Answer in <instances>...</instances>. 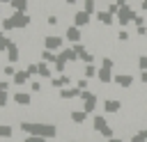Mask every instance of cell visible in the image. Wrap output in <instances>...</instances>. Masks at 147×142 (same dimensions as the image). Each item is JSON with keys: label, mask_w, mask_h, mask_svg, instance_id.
<instances>
[{"label": "cell", "mask_w": 147, "mask_h": 142, "mask_svg": "<svg viewBox=\"0 0 147 142\" xmlns=\"http://www.w3.org/2000/svg\"><path fill=\"white\" fill-rule=\"evenodd\" d=\"M9 18H11V23H14V30H25V27L32 23L30 14H21V11H14Z\"/></svg>", "instance_id": "5b68a950"}, {"label": "cell", "mask_w": 147, "mask_h": 142, "mask_svg": "<svg viewBox=\"0 0 147 142\" xmlns=\"http://www.w3.org/2000/svg\"><path fill=\"white\" fill-rule=\"evenodd\" d=\"M25 71H28L30 76H37V73H39V62H30V64L25 66Z\"/></svg>", "instance_id": "836d02e7"}, {"label": "cell", "mask_w": 147, "mask_h": 142, "mask_svg": "<svg viewBox=\"0 0 147 142\" xmlns=\"http://www.w3.org/2000/svg\"><path fill=\"white\" fill-rule=\"evenodd\" d=\"M133 80H136V78H133L131 73H115V80H113V82H115L117 87H122V89H131V87H133Z\"/></svg>", "instance_id": "8fae6325"}, {"label": "cell", "mask_w": 147, "mask_h": 142, "mask_svg": "<svg viewBox=\"0 0 147 142\" xmlns=\"http://www.w3.org/2000/svg\"><path fill=\"white\" fill-rule=\"evenodd\" d=\"M129 39H131V34H129V30H126V27H122V30L117 32V41H119V44H126Z\"/></svg>", "instance_id": "83f0119b"}, {"label": "cell", "mask_w": 147, "mask_h": 142, "mask_svg": "<svg viewBox=\"0 0 147 142\" xmlns=\"http://www.w3.org/2000/svg\"><path fill=\"white\" fill-rule=\"evenodd\" d=\"M9 98H11L9 92H2V89H0V110H5V108L9 105Z\"/></svg>", "instance_id": "f546056e"}, {"label": "cell", "mask_w": 147, "mask_h": 142, "mask_svg": "<svg viewBox=\"0 0 147 142\" xmlns=\"http://www.w3.org/2000/svg\"><path fill=\"white\" fill-rule=\"evenodd\" d=\"M96 80H99L101 85H110V82L115 80V71H110V69H99Z\"/></svg>", "instance_id": "2e32d148"}, {"label": "cell", "mask_w": 147, "mask_h": 142, "mask_svg": "<svg viewBox=\"0 0 147 142\" xmlns=\"http://www.w3.org/2000/svg\"><path fill=\"white\" fill-rule=\"evenodd\" d=\"M57 23H60V16H57V14H48V16H46V25H51V27H55Z\"/></svg>", "instance_id": "d6a6232c"}, {"label": "cell", "mask_w": 147, "mask_h": 142, "mask_svg": "<svg viewBox=\"0 0 147 142\" xmlns=\"http://www.w3.org/2000/svg\"><path fill=\"white\" fill-rule=\"evenodd\" d=\"M0 25H2V32H11V30H14V23H11L9 16H2V18H0Z\"/></svg>", "instance_id": "484cf974"}, {"label": "cell", "mask_w": 147, "mask_h": 142, "mask_svg": "<svg viewBox=\"0 0 147 142\" xmlns=\"http://www.w3.org/2000/svg\"><path fill=\"white\" fill-rule=\"evenodd\" d=\"M11 101H14L16 105L30 108V105H32V94H30V92H21V89H16V92L11 94Z\"/></svg>", "instance_id": "9c48e42d"}, {"label": "cell", "mask_w": 147, "mask_h": 142, "mask_svg": "<svg viewBox=\"0 0 147 142\" xmlns=\"http://www.w3.org/2000/svg\"><path fill=\"white\" fill-rule=\"evenodd\" d=\"M16 71H18V69H16L14 64H5V66H2V73H5L7 78H14V73H16Z\"/></svg>", "instance_id": "4dcf8cb0"}, {"label": "cell", "mask_w": 147, "mask_h": 142, "mask_svg": "<svg viewBox=\"0 0 147 142\" xmlns=\"http://www.w3.org/2000/svg\"><path fill=\"white\" fill-rule=\"evenodd\" d=\"M64 39H67L71 46H74V44H80V41H83V30L71 23V25H67V30H64Z\"/></svg>", "instance_id": "8992f818"}, {"label": "cell", "mask_w": 147, "mask_h": 142, "mask_svg": "<svg viewBox=\"0 0 147 142\" xmlns=\"http://www.w3.org/2000/svg\"><path fill=\"white\" fill-rule=\"evenodd\" d=\"M136 16H138V11H136L131 5H126V7H119V11H117L115 21H117V25H119V27H129V25L136 21Z\"/></svg>", "instance_id": "7a4b0ae2"}, {"label": "cell", "mask_w": 147, "mask_h": 142, "mask_svg": "<svg viewBox=\"0 0 147 142\" xmlns=\"http://www.w3.org/2000/svg\"><path fill=\"white\" fill-rule=\"evenodd\" d=\"M9 7L14 11H21V14H28V0H11Z\"/></svg>", "instance_id": "7402d4cb"}, {"label": "cell", "mask_w": 147, "mask_h": 142, "mask_svg": "<svg viewBox=\"0 0 147 142\" xmlns=\"http://www.w3.org/2000/svg\"><path fill=\"white\" fill-rule=\"evenodd\" d=\"M145 21H147V18H145L142 14H138V16H136V21H133V25H136V27H140V25H145Z\"/></svg>", "instance_id": "74e56055"}, {"label": "cell", "mask_w": 147, "mask_h": 142, "mask_svg": "<svg viewBox=\"0 0 147 142\" xmlns=\"http://www.w3.org/2000/svg\"><path fill=\"white\" fill-rule=\"evenodd\" d=\"M39 78H44V80H51L53 78V71H51V66L46 64V62H39V73H37Z\"/></svg>", "instance_id": "44dd1931"}, {"label": "cell", "mask_w": 147, "mask_h": 142, "mask_svg": "<svg viewBox=\"0 0 147 142\" xmlns=\"http://www.w3.org/2000/svg\"><path fill=\"white\" fill-rule=\"evenodd\" d=\"M140 82L147 85V71H140Z\"/></svg>", "instance_id": "60d3db41"}, {"label": "cell", "mask_w": 147, "mask_h": 142, "mask_svg": "<svg viewBox=\"0 0 147 142\" xmlns=\"http://www.w3.org/2000/svg\"><path fill=\"white\" fill-rule=\"evenodd\" d=\"M23 142H46V137H39V135H25Z\"/></svg>", "instance_id": "8d00e7d4"}, {"label": "cell", "mask_w": 147, "mask_h": 142, "mask_svg": "<svg viewBox=\"0 0 147 142\" xmlns=\"http://www.w3.org/2000/svg\"><path fill=\"white\" fill-rule=\"evenodd\" d=\"M0 89L2 92H9V80H0Z\"/></svg>", "instance_id": "ab89813d"}, {"label": "cell", "mask_w": 147, "mask_h": 142, "mask_svg": "<svg viewBox=\"0 0 147 142\" xmlns=\"http://www.w3.org/2000/svg\"><path fill=\"white\" fill-rule=\"evenodd\" d=\"M80 101H83V110H85L87 115H92V112L96 110V105H99V96H96V92H92V89L83 92V94H80Z\"/></svg>", "instance_id": "3957f363"}, {"label": "cell", "mask_w": 147, "mask_h": 142, "mask_svg": "<svg viewBox=\"0 0 147 142\" xmlns=\"http://www.w3.org/2000/svg\"><path fill=\"white\" fill-rule=\"evenodd\" d=\"M0 18H2V7H0Z\"/></svg>", "instance_id": "7dc6e473"}, {"label": "cell", "mask_w": 147, "mask_h": 142, "mask_svg": "<svg viewBox=\"0 0 147 142\" xmlns=\"http://www.w3.org/2000/svg\"><path fill=\"white\" fill-rule=\"evenodd\" d=\"M140 9H142V11L147 14V0H140Z\"/></svg>", "instance_id": "7bdbcfd3"}, {"label": "cell", "mask_w": 147, "mask_h": 142, "mask_svg": "<svg viewBox=\"0 0 147 142\" xmlns=\"http://www.w3.org/2000/svg\"><path fill=\"white\" fill-rule=\"evenodd\" d=\"M80 89L76 87V85H71V87H64V89H60L57 92V96L62 98V101H71V98H80Z\"/></svg>", "instance_id": "5bb4252c"}, {"label": "cell", "mask_w": 147, "mask_h": 142, "mask_svg": "<svg viewBox=\"0 0 147 142\" xmlns=\"http://www.w3.org/2000/svg\"><path fill=\"white\" fill-rule=\"evenodd\" d=\"M94 18H96V21H99V25H103V27H110L113 23H117V21H115V16H113L108 9L96 11V14H94Z\"/></svg>", "instance_id": "7c38bea8"}, {"label": "cell", "mask_w": 147, "mask_h": 142, "mask_svg": "<svg viewBox=\"0 0 147 142\" xmlns=\"http://www.w3.org/2000/svg\"><path fill=\"white\" fill-rule=\"evenodd\" d=\"M74 25L76 27H87V25H92V14H87L85 9H78V11H74Z\"/></svg>", "instance_id": "52a82bcc"}, {"label": "cell", "mask_w": 147, "mask_h": 142, "mask_svg": "<svg viewBox=\"0 0 147 142\" xmlns=\"http://www.w3.org/2000/svg\"><path fill=\"white\" fill-rule=\"evenodd\" d=\"M108 142H124L122 137H113V140H108Z\"/></svg>", "instance_id": "ee69618b"}, {"label": "cell", "mask_w": 147, "mask_h": 142, "mask_svg": "<svg viewBox=\"0 0 147 142\" xmlns=\"http://www.w3.org/2000/svg\"><path fill=\"white\" fill-rule=\"evenodd\" d=\"M9 2H11V0H0V5H9Z\"/></svg>", "instance_id": "f6af8a7d"}, {"label": "cell", "mask_w": 147, "mask_h": 142, "mask_svg": "<svg viewBox=\"0 0 147 142\" xmlns=\"http://www.w3.org/2000/svg\"><path fill=\"white\" fill-rule=\"evenodd\" d=\"M41 62H46V64H55L57 62V53H53V50H41Z\"/></svg>", "instance_id": "603a6c76"}, {"label": "cell", "mask_w": 147, "mask_h": 142, "mask_svg": "<svg viewBox=\"0 0 147 142\" xmlns=\"http://www.w3.org/2000/svg\"><path fill=\"white\" fill-rule=\"evenodd\" d=\"M44 89V85L39 82V80H30V92H34V94H39Z\"/></svg>", "instance_id": "e575fe53"}, {"label": "cell", "mask_w": 147, "mask_h": 142, "mask_svg": "<svg viewBox=\"0 0 147 142\" xmlns=\"http://www.w3.org/2000/svg\"><path fill=\"white\" fill-rule=\"evenodd\" d=\"M64 37H60V34H44V48L46 50H53V53H60L62 50V46H64Z\"/></svg>", "instance_id": "277c9868"}, {"label": "cell", "mask_w": 147, "mask_h": 142, "mask_svg": "<svg viewBox=\"0 0 147 142\" xmlns=\"http://www.w3.org/2000/svg\"><path fill=\"white\" fill-rule=\"evenodd\" d=\"M0 137H5V140L14 137V126L11 124H0Z\"/></svg>", "instance_id": "cb8c5ba5"}, {"label": "cell", "mask_w": 147, "mask_h": 142, "mask_svg": "<svg viewBox=\"0 0 147 142\" xmlns=\"http://www.w3.org/2000/svg\"><path fill=\"white\" fill-rule=\"evenodd\" d=\"M64 5H67V7H76V5H78V0H64Z\"/></svg>", "instance_id": "b9f144b4"}, {"label": "cell", "mask_w": 147, "mask_h": 142, "mask_svg": "<svg viewBox=\"0 0 147 142\" xmlns=\"http://www.w3.org/2000/svg\"><path fill=\"white\" fill-rule=\"evenodd\" d=\"M76 87H78L80 92H87V89H90V80H87V78H78V80H76Z\"/></svg>", "instance_id": "1f68e13d"}, {"label": "cell", "mask_w": 147, "mask_h": 142, "mask_svg": "<svg viewBox=\"0 0 147 142\" xmlns=\"http://www.w3.org/2000/svg\"><path fill=\"white\" fill-rule=\"evenodd\" d=\"M69 142H80V140H76V137H74V140H69Z\"/></svg>", "instance_id": "bcb514c9"}, {"label": "cell", "mask_w": 147, "mask_h": 142, "mask_svg": "<svg viewBox=\"0 0 147 142\" xmlns=\"http://www.w3.org/2000/svg\"><path fill=\"white\" fill-rule=\"evenodd\" d=\"M138 69L147 71V55H138Z\"/></svg>", "instance_id": "d590c367"}, {"label": "cell", "mask_w": 147, "mask_h": 142, "mask_svg": "<svg viewBox=\"0 0 147 142\" xmlns=\"http://www.w3.org/2000/svg\"><path fill=\"white\" fill-rule=\"evenodd\" d=\"M5 55H7V62H9V64H16V62L21 60V48H18V44L11 41V44L7 46V50H5Z\"/></svg>", "instance_id": "4fadbf2b"}, {"label": "cell", "mask_w": 147, "mask_h": 142, "mask_svg": "<svg viewBox=\"0 0 147 142\" xmlns=\"http://www.w3.org/2000/svg\"><path fill=\"white\" fill-rule=\"evenodd\" d=\"M101 69H110V71H113V69H115V60H113V57H108V55H106V57H101Z\"/></svg>", "instance_id": "f1b7e54d"}, {"label": "cell", "mask_w": 147, "mask_h": 142, "mask_svg": "<svg viewBox=\"0 0 147 142\" xmlns=\"http://www.w3.org/2000/svg\"><path fill=\"white\" fill-rule=\"evenodd\" d=\"M83 9L94 16V14H96V0H83Z\"/></svg>", "instance_id": "d4e9b609"}, {"label": "cell", "mask_w": 147, "mask_h": 142, "mask_svg": "<svg viewBox=\"0 0 147 142\" xmlns=\"http://www.w3.org/2000/svg\"><path fill=\"white\" fill-rule=\"evenodd\" d=\"M57 55H60V57H64L67 62H78V53L74 50V46H67V48H62Z\"/></svg>", "instance_id": "d6986e66"}, {"label": "cell", "mask_w": 147, "mask_h": 142, "mask_svg": "<svg viewBox=\"0 0 147 142\" xmlns=\"http://www.w3.org/2000/svg\"><path fill=\"white\" fill-rule=\"evenodd\" d=\"M136 34H138V37H147V25H140V27H136Z\"/></svg>", "instance_id": "f35d334b"}, {"label": "cell", "mask_w": 147, "mask_h": 142, "mask_svg": "<svg viewBox=\"0 0 147 142\" xmlns=\"http://www.w3.org/2000/svg\"><path fill=\"white\" fill-rule=\"evenodd\" d=\"M106 126H110L108 124V117L106 115H92V131H96V133H101Z\"/></svg>", "instance_id": "9a60e30c"}, {"label": "cell", "mask_w": 147, "mask_h": 142, "mask_svg": "<svg viewBox=\"0 0 147 142\" xmlns=\"http://www.w3.org/2000/svg\"><path fill=\"white\" fill-rule=\"evenodd\" d=\"M48 82H51L53 89L60 92V89H64V87H71V76H69V73H60V76H53Z\"/></svg>", "instance_id": "ba28073f"}, {"label": "cell", "mask_w": 147, "mask_h": 142, "mask_svg": "<svg viewBox=\"0 0 147 142\" xmlns=\"http://www.w3.org/2000/svg\"><path fill=\"white\" fill-rule=\"evenodd\" d=\"M83 64H94V53L92 50H85V53H80V57H78Z\"/></svg>", "instance_id": "4316f807"}, {"label": "cell", "mask_w": 147, "mask_h": 142, "mask_svg": "<svg viewBox=\"0 0 147 142\" xmlns=\"http://www.w3.org/2000/svg\"><path fill=\"white\" fill-rule=\"evenodd\" d=\"M18 131H23L25 135H39V137H57V126L48 124V121H21Z\"/></svg>", "instance_id": "6da1fadb"}, {"label": "cell", "mask_w": 147, "mask_h": 142, "mask_svg": "<svg viewBox=\"0 0 147 142\" xmlns=\"http://www.w3.org/2000/svg\"><path fill=\"white\" fill-rule=\"evenodd\" d=\"M87 117H90V115H87L83 108H80V110H71V112H69V119H71L74 124H78V126H83V124L87 121Z\"/></svg>", "instance_id": "ac0fdd59"}, {"label": "cell", "mask_w": 147, "mask_h": 142, "mask_svg": "<svg viewBox=\"0 0 147 142\" xmlns=\"http://www.w3.org/2000/svg\"><path fill=\"white\" fill-rule=\"evenodd\" d=\"M30 78H32V76H30V73H28L25 69H18V71L14 73V78H11V82H14L16 87H21V85H25V82H30Z\"/></svg>", "instance_id": "e0dca14e"}, {"label": "cell", "mask_w": 147, "mask_h": 142, "mask_svg": "<svg viewBox=\"0 0 147 142\" xmlns=\"http://www.w3.org/2000/svg\"><path fill=\"white\" fill-rule=\"evenodd\" d=\"M122 110V101L119 98H103V115H117Z\"/></svg>", "instance_id": "30bf717a"}, {"label": "cell", "mask_w": 147, "mask_h": 142, "mask_svg": "<svg viewBox=\"0 0 147 142\" xmlns=\"http://www.w3.org/2000/svg\"><path fill=\"white\" fill-rule=\"evenodd\" d=\"M96 73H99V69H96L94 64H83V78L94 80V78H96Z\"/></svg>", "instance_id": "ffe728a7"}]
</instances>
